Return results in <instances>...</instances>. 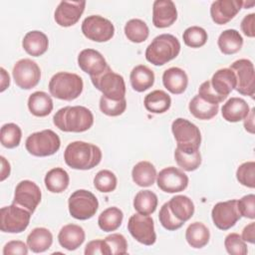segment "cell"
I'll use <instances>...</instances> for the list:
<instances>
[{
    "label": "cell",
    "mask_w": 255,
    "mask_h": 255,
    "mask_svg": "<svg viewBox=\"0 0 255 255\" xmlns=\"http://www.w3.org/2000/svg\"><path fill=\"white\" fill-rule=\"evenodd\" d=\"M125 35L132 43H142L147 39L149 30L144 21L130 19L125 25Z\"/></svg>",
    "instance_id": "obj_39"
},
{
    "label": "cell",
    "mask_w": 255,
    "mask_h": 255,
    "mask_svg": "<svg viewBox=\"0 0 255 255\" xmlns=\"http://www.w3.org/2000/svg\"><path fill=\"white\" fill-rule=\"evenodd\" d=\"M85 254L86 255H96V254L109 255V251H108L105 240L96 239V240L90 241L85 247Z\"/></svg>",
    "instance_id": "obj_51"
},
{
    "label": "cell",
    "mask_w": 255,
    "mask_h": 255,
    "mask_svg": "<svg viewBox=\"0 0 255 255\" xmlns=\"http://www.w3.org/2000/svg\"><path fill=\"white\" fill-rule=\"evenodd\" d=\"M162 84L171 94L179 95L186 90L188 77L182 69L178 67H171L163 72Z\"/></svg>",
    "instance_id": "obj_23"
},
{
    "label": "cell",
    "mask_w": 255,
    "mask_h": 255,
    "mask_svg": "<svg viewBox=\"0 0 255 255\" xmlns=\"http://www.w3.org/2000/svg\"><path fill=\"white\" fill-rule=\"evenodd\" d=\"M102 156V150L99 146L82 140L69 143L64 151L66 164L71 168L80 170L96 167L101 162Z\"/></svg>",
    "instance_id": "obj_2"
},
{
    "label": "cell",
    "mask_w": 255,
    "mask_h": 255,
    "mask_svg": "<svg viewBox=\"0 0 255 255\" xmlns=\"http://www.w3.org/2000/svg\"><path fill=\"white\" fill-rule=\"evenodd\" d=\"M32 213L26 208L12 203L0 210V229L8 233H21L30 223Z\"/></svg>",
    "instance_id": "obj_7"
},
{
    "label": "cell",
    "mask_w": 255,
    "mask_h": 255,
    "mask_svg": "<svg viewBox=\"0 0 255 255\" xmlns=\"http://www.w3.org/2000/svg\"><path fill=\"white\" fill-rule=\"evenodd\" d=\"M180 52L178 39L171 34L156 36L145 50V59L154 66H162L173 60Z\"/></svg>",
    "instance_id": "obj_3"
},
{
    "label": "cell",
    "mask_w": 255,
    "mask_h": 255,
    "mask_svg": "<svg viewBox=\"0 0 255 255\" xmlns=\"http://www.w3.org/2000/svg\"><path fill=\"white\" fill-rule=\"evenodd\" d=\"M171 130L177 146H191L199 148L201 133L199 128L186 119L178 118L172 122Z\"/></svg>",
    "instance_id": "obj_13"
},
{
    "label": "cell",
    "mask_w": 255,
    "mask_h": 255,
    "mask_svg": "<svg viewBox=\"0 0 255 255\" xmlns=\"http://www.w3.org/2000/svg\"><path fill=\"white\" fill-rule=\"evenodd\" d=\"M177 19V10L171 0H155L152 5V24L156 28H167Z\"/></svg>",
    "instance_id": "obj_20"
},
{
    "label": "cell",
    "mask_w": 255,
    "mask_h": 255,
    "mask_svg": "<svg viewBox=\"0 0 255 255\" xmlns=\"http://www.w3.org/2000/svg\"><path fill=\"white\" fill-rule=\"evenodd\" d=\"M157 196L150 190L138 191L133 199V208L140 214L149 215L153 213L157 207Z\"/></svg>",
    "instance_id": "obj_38"
},
{
    "label": "cell",
    "mask_w": 255,
    "mask_h": 255,
    "mask_svg": "<svg viewBox=\"0 0 255 255\" xmlns=\"http://www.w3.org/2000/svg\"><path fill=\"white\" fill-rule=\"evenodd\" d=\"M127 109V101L123 100H111L105 96L100 99V110L103 114L109 117H118L122 115Z\"/></svg>",
    "instance_id": "obj_43"
},
{
    "label": "cell",
    "mask_w": 255,
    "mask_h": 255,
    "mask_svg": "<svg viewBox=\"0 0 255 255\" xmlns=\"http://www.w3.org/2000/svg\"><path fill=\"white\" fill-rule=\"evenodd\" d=\"M84 83L82 78L74 73L59 72L49 82L51 96L59 100L73 101L83 92Z\"/></svg>",
    "instance_id": "obj_4"
},
{
    "label": "cell",
    "mask_w": 255,
    "mask_h": 255,
    "mask_svg": "<svg viewBox=\"0 0 255 255\" xmlns=\"http://www.w3.org/2000/svg\"><path fill=\"white\" fill-rule=\"evenodd\" d=\"M254 23H255V14L251 13L246 16L241 21V30L247 37L253 38L255 36V29H254Z\"/></svg>",
    "instance_id": "obj_52"
},
{
    "label": "cell",
    "mask_w": 255,
    "mask_h": 255,
    "mask_svg": "<svg viewBox=\"0 0 255 255\" xmlns=\"http://www.w3.org/2000/svg\"><path fill=\"white\" fill-rule=\"evenodd\" d=\"M41 197L42 193L40 187L34 181L26 179L17 184L14 192L13 203L26 208L33 214L41 202Z\"/></svg>",
    "instance_id": "obj_16"
},
{
    "label": "cell",
    "mask_w": 255,
    "mask_h": 255,
    "mask_svg": "<svg viewBox=\"0 0 255 255\" xmlns=\"http://www.w3.org/2000/svg\"><path fill=\"white\" fill-rule=\"evenodd\" d=\"M1 89L0 91L1 92H4L10 85V78H9V75L7 74V72L5 71L4 68H1Z\"/></svg>",
    "instance_id": "obj_56"
},
{
    "label": "cell",
    "mask_w": 255,
    "mask_h": 255,
    "mask_svg": "<svg viewBox=\"0 0 255 255\" xmlns=\"http://www.w3.org/2000/svg\"><path fill=\"white\" fill-rule=\"evenodd\" d=\"M210 232L202 222H193L188 225L185 231V239L192 248H202L208 242Z\"/></svg>",
    "instance_id": "obj_36"
},
{
    "label": "cell",
    "mask_w": 255,
    "mask_h": 255,
    "mask_svg": "<svg viewBox=\"0 0 255 255\" xmlns=\"http://www.w3.org/2000/svg\"><path fill=\"white\" fill-rule=\"evenodd\" d=\"M236 178L242 185L254 188L255 187V162L246 161L240 164L236 170Z\"/></svg>",
    "instance_id": "obj_44"
},
{
    "label": "cell",
    "mask_w": 255,
    "mask_h": 255,
    "mask_svg": "<svg viewBox=\"0 0 255 255\" xmlns=\"http://www.w3.org/2000/svg\"><path fill=\"white\" fill-rule=\"evenodd\" d=\"M86 6V1H62L57 6L54 19L61 27L75 25L81 18Z\"/></svg>",
    "instance_id": "obj_17"
},
{
    "label": "cell",
    "mask_w": 255,
    "mask_h": 255,
    "mask_svg": "<svg viewBox=\"0 0 255 255\" xmlns=\"http://www.w3.org/2000/svg\"><path fill=\"white\" fill-rule=\"evenodd\" d=\"M85 237L84 229L80 225L71 223L61 228L58 234V241L63 248L73 251L84 243Z\"/></svg>",
    "instance_id": "obj_21"
},
{
    "label": "cell",
    "mask_w": 255,
    "mask_h": 255,
    "mask_svg": "<svg viewBox=\"0 0 255 255\" xmlns=\"http://www.w3.org/2000/svg\"><path fill=\"white\" fill-rule=\"evenodd\" d=\"M241 8H243V1L217 0L210 6V16L215 24L224 25L233 19Z\"/></svg>",
    "instance_id": "obj_19"
},
{
    "label": "cell",
    "mask_w": 255,
    "mask_h": 255,
    "mask_svg": "<svg viewBox=\"0 0 255 255\" xmlns=\"http://www.w3.org/2000/svg\"><path fill=\"white\" fill-rule=\"evenodd\" d=\"M68 207L72 217L78 220H87L96 214L99 208V201L91 191L78 189L70 195Z\"/></svg>",
    "instance_id": "obj_6"
},
{
    "label": "cell",
    "mask_w": 255,
    "mask_h": 255,
    "mask_svg": "<svg viewBox=\"0 0 255 255\" xmlns=\"http://www.w3.org/2000/svg\"><path fill=\"white\" fill-rule=\"evenodd\" d=\"M12 75L19 88L30 90L38 85L41 79V70L38 64L31 59H21L14 65Z\"/></svg>",
    "instance_id": "obj_12"
},
{
    "label": "cell",
    "mask_w": 255,
    "mask_h": 255,
    "mask_svg": "<svg viewBox=\"0 0 255 255\" xmlns=\"http://www.w3.org/2000/svg\"><path fill=\"white\" fill-rule=\"evenodd\" d=\"M241 238L245 242L254 244V242H255V222H251L244 227V229L242 231Z\"/></svg>",
    "instance_id": "obj_53"
},
{
    "label": "cell",
    "mask_w": 255,
    "mask_h": 255,
    "mask_svg": "<svg viewBox=\"0 0 255 255\" xmlns=\"http://www.w3.org/2000/svg\"><path fill=\"white\" fill-rule=\"evenodd\" d=\"M156 182L159 189L166 193L183 191L188 185V176L179 168L168 166L159 171L156 175Z\"/></svg>",
    "instance_id": "obj_15"
},
{
    "label": "cell",
    "mask_w": 255,
    "mask_h": 255,
    "mask_svg": "<svg viewBox=\"0 0 255 255\" xmlns=\"http://www.w3.org/2000/svg\"><path fill=\"white\" fill-rule=\"evenodd\" d=\"M52 98L45 92L38 91L30 95L28 99V109L35 117H46L53 110Z\"/></svg>",
    "instance_id": "obj_32"
},
{
    "label": "cell",
    "mask_w": 255,
    "mask_h": 255,
    "mask_svg": "<svg viewBox=\"0 0 255 255\" xmlns=\"http://www.w3.org/2000/svg\"><path fill=\"white\" fill-rule=\"evenodd\" d=\"M25 52L33 57H39L46 53L49 47V40L46 34L41 31L34 30L28 32L22 41Z\"/></svg>",
    "instance_id": "obj_26"
},
{
    "label": "cell",
    "mask_w": 255,
    "mask_h": 255,
    "mask_svg": "<svg viewBox=\"0 0 255 255\" xmlns=\"http://www.w3.org/2000/svg\"><path fill=\"white\" fill-rule=\"evenodd\" d=\"M144 108L152 114H163L171 106V99L162 90H154L144 97Z\"/></svg>",
    "instance_id": "obj_31"
},
{
    "label": "cell",
    "mask_w": 255,
    "mask_h": 255,
    "mask_svg": "<svg viewBox=\"0 0 255 255\" xmlns=\"http://www.w3.org/2000/svg\"><path fill=\"white\" fill-rule=\"evenodd\" d=\"M124 213L123 211L116 207L112 206L105 209L98 218L99 227L105 232H112L117 230L123 222Z\"/></svg>",
    "instance_id": "obj_37"
},
{
    "label": "cell",
    "mask_w": 255,
    "mask_h": 255,
    "mask_svg": "<svg viewBox=\"0 0 255 255\" xmlns=\"http://www.w3.org/2000/svg\"><path fill=\"white\" fill-rule=\"evenodd\" d=\"M237 209L241 216L254 219L255 218V195L247 194L237 200Z\"/></svg>",
    "instance_id": "obj_48"
},
{
    "label": "cell",
    "mask_w": 255,
    "mask_h": 255,
    "mask_svg": "<svg viewBox=\"0 0 255 255\" xmlns=\"http://www.w3.org/2000/svg\"><path fill=\"white\" fill-rule=\"evenodd\" d=\"M174 159L177 165L185 171H193L201 164V154L197 147L176 145Z\"/></svg>",
    "instance_id": "obj_24"
},
{
    "label": "cell",
    "mask_w": 255,
    "mask_h": 255,
    "mask_svg": "<svg viewBox=\"0 0 255 255\" xmlns=\"http://www.w3.org/2000/svg\"><path fill=\"white\" fill-rule=\"evenodd\" d=\"M189 112L193 117L199 120H210L215 117L219 110L218 104H211L203 100L198 95L194 96L188 105Z\"/></svg>",
    "instance_id": "obj_33"
},
{
    "label": "cell",
    "mask_w": 255,
    "mask_h": 255,
    "mask_svg": "<svg viewBox=\"0 0 255 255\" xmlns=\"http://www.w3.org/2000/svg\"><path fill=\"white\" fill-rule=\"evenodd\" d=\"M254 112L255 109L253 108L249 112L248 116L244 119V128L250 133H254Z\"/></svg>",
    "instance_id": "obj_54"
},
{
    "label": "cell",
    "mask_w": 255,
    "mask_h": 255,
    "mask_svg": "<svg viewBox=\"0 0 255 255\" xmlns=\"http://www.w3.org/2000/svg\"><path fill=\"white\" fill-rule=\"evenodd\" d=\"M78 65L91 78L101 75L109 67L104 56L94 49L82 50L78 56Z\"/></svg>",
    "instance_id": "obj_18"
},
{
    "label": "cell",
    "mask_w": 255,
    "mask_h": 255,
    "mask_svg": "<svg viewBox=\"0 0 255 255\" xmlns=\"http://www.w3.org/2000/svg\"><path fill=\"white\" fill-rule=\"evenodd\" d=\"M236 78V91L243 96L254 98L255 95V72L254 65L250 60L239 59L230 65Z\"/></svg>",
    "instance_id": "obj_9"
},
{
    "label": "cell",
    "mask_w": 255,
    "mask_h": 255,
    "mask_svg": "<svg viewBox=\"0 0 255 255\" xmlns=\"http://www.w3.org/2000/svg\"><path fill=\"white\" fill-rule=\"evenodd\" d=\"M226 251L232 255H246L247 245L238 233H229L224 240Z\"/></svg>",
    "instance_id": "obj_46"
},
{
    "label": "cell",
    "mask_w": 255,
    "mask_h": 255,
    "mask_svg": "<svg viewBox=\"0 0 255 255\" xmlns=\"http://www.w3.org/2000/svg\"><path fill=\"white\" fill-rule=\"evenodd\" d=\"M214 225L220 230H228L241 218L237 209V200L231 199L216 203L211 210Z\"/></svg>",
    "instance_id": "obj_14"
},
{
    "label": "cell",
    "mask_w": 255,
    "mask_h": 255,
    "mask_svg": "<svg viewBox=\"0 0 255 255\" xmlns=\"http://www.w3.org/2000/svg\"><path fill=\"white\" fill-rule=\"evenodd\" d=\"M249 112L250 109L246 101L237 97L230 98L221 108L223 119L229 123H237L244 120Z\"/></svg>",
    "instance_id": "obj_25"
},
{
    "label": "cell",
    "mask_w": 255,
    "mask_h": 255,
    "mask_svg": "<svg viewBox=\"0 0 255 255\" xmlns=\"http://www.w3.org/2000/svg\"><path fill=\"white\" fill-rule=\"evenodd\" d=\"M1 164H2V168H1V181L5 180L9 174H10V164L9 162L6 160V158L4 156H1Z\"/></svg>",
    "instance_id": "obj_55"
},
{
    "label": "cell",
    "mask_w": 255,
    "mask_h": 255,
    "mask_svg": "<svg viewBox=\"0 0 255 255\" xmlns=\"http://www.w3.org/2000/svg\"><path fill=\"white\" fill-rule=\"evenodd\" d=\"M218 48L224 55H232L239 52L243 46V38L235 29L223 31L217 40Z\"/></svg>",
    "instance_id": "obj_30"
},
{
    "label": "cell",
    "mask_w": 255,
    "mask_h": 255,
    "mask_svg": "<svg viewBox=\"0 0 255 255\" xmlns=\"http://www.w3.org/2000/svg\"><path fill=\"white\" fill-rule=\"evenodd\" d=\"M53 123L62 131L83 132L92 128L94 116L86 107L67 106L54 115Z\"/></svg>",
    "instance_id": "obj_1"
},
{
    "label": "cell",
    "mask_w": 255,
    "mask_h": 255,
    "mask_svg": "<svg viewBox=\"0 0 255 255\" xmlns=\"http://www.w3.org/2000/svg\"><path fill=\"white\" fill-rule=\"evenodd\" d=\"M82 32L89 40L101 43L114 37L115 27L109 19L100 15H91L83 21Z\"/></svg>",
    "instance_id": "obj_10"
},
{
    "label": "cell",
    "mask_w": 255,
    "mask_h": 255,
    "mask_svg": "<svg viewBox=\"0 0 255 255\" xmlns=\"http://www.w3.org/2000/svg\"><path fill=\"white\" fill-rule=\"evenodd\" d=\"M28 245H26L23 241L20 240H12L5 244L3 248L4 255H11V254H20V255H27L28 254Z\"/></svg>",
    "instance_id": "obj_50"
},
{
    "label": "cell",
    "mask_w": 255,
    "mask_h": 255,
    "mask_svg": "<svg viewBox=\"0 0 255 255\" xmlns=\"http://www.w3.org/2000/svg\"><path fill=\"white\" fill-rule=\"evenodd\" d=\"M109 255H123L128 252V242L123 234L112 233L105 239Z\"/></svg>",
    "instance_id": "obj_45"
},
{
    "label": "cell",
    "mask_w": 255,
    "mask_h": 255,
    "mask_svg": "<svg viewBox=\"0 0 255 255\" xmlns=\"http://www.w3.org/2000/svg\"><path fill=\"white\" fill-rule=\"evenodd\" d=\"M254 5V1H251V2H246V1H243V7H245L246 9H248L249 7L253 6Z\"/></svg>",
    "instance_id": "obj_57"
},
{
    "label": "cell",
    "mask_w": 255,
    "mask_h": 255,
    "mask_svg": "<svg viewBox=\"0 0 255 255\" xmlns=\"http://www.w3.org/2000/svg\"><path fill=\"white\" fill-rule=\"evenodd\" d=\"M210 84L217 95L226 99L236 87V78L232 70L223 68L217 70L213 74Z\"/></svg>",
    "instance_id": "obj_22"
},
{
    "label": "cell",
    "mask_w": 255,
    "mask_h": 255,
    "mask_svg": "<svg viewBox=\"0 0 255 255\" xmlns=\"http://www.w3.org/2000/svg\"><path fill=\"white\" fill-rule=\"evenodd\" d=\"M22 130L20 127L14 123H8L2 126L0 130V140L4 147L14 148L20 144Z\"/></svg>",
    "instance_id": "obj_40"
},
{
    "label": "cell",
    "mask_w": 255,
    "mask_h": 255,
    "mask_svg": "<svg viewBox=\"0 0 255 255\" xmlns=\"http://www.w3.org/2000/svg\"><path fill=\"white\" fill-rule=\"evenodd\" d=\"M198 96L211 104H219L225 100L224 98L220 97L215 93V91L211 87L210 81H205L199 86Z\"/></svg>",
    "instance_id": "obj_49"
},
{
    "label": "cell",
    "mask_w": 255,
    "mask_h": 255,
    "mask_svg": "<svg viewBox=\"0 0 255 255\" xmlns=\"http://www.w3.org/2000/svg\"><path fill=\"white\" fill-rule=\"evenodd\" d=\"M128 230L130 235L139 243L150 246L155 243L156 234L154 231V223L150 216L140 213L133 214L128 222Z\"/></svg>",
    "instance_id": "obj_11"
},
{
    "label": "cell",
    "mask_w": 255,
    "mask_h": 255,
    "mask_svg": "<svg viewBox=\"0 0 255 255\" xmlns=\"http://www.w3.org/2000/svg\"><path fill=\"white\" fill-rule=\"evenodd\" d=\"M61 146L59 135L52 129H44L30 134L26 141L27 151L34 156H49L56 153Z\"/></svg>",
    "instance_id": "obj_5"
},
{
    "label": "cell",
    "mask_w": 255,
    "mask_h": 255,
    "mask_svg": "<svg viewBox=\"0 0 255 255\" xmlns=\"http://www.w3.org/2000/svg\"><path fill=\"white\" fill-rule=\"evenodd\" d=\"M158 219H159L160 224H161L166 230H169V231L177 230V229H179V228L184 224L183 221L178 220V219L172 214V212H171L170 209H169L168 202H165V203L160 207V210H159V213H158Z\"/></svg>",
    "instance_id": "obj_47"
},
{
    "label": "cell",
    "mask_w": 255,
    "mask_h": 255,
    "mask_svg": "<svg viewBox=\"0 0 255 255\" xmlns=\"http://www.w3.org/2000/svg\"><path fill=\"white\" fill-rule=\"evenodd\" d=\"M183 42L191 48H200L207 42V32L199 26H191L185 29L182 35Z\"/></svg>",
    "instance_id": "obj_41"
},
{
    "label": "cell",
    "mask_w": 255,
    "mask_h": 255,
    "mask_svg": "<svg viewBox=\"0 0 255 255\" xmlns=\"http://www.w3.org/2000/svg\"><path fill=\"white\" fill-rule=\"evenodd\" d=\"M117 176L109 169L100 170L94 177V186L97 190L104 193L112 192L117 187Z\"/></svg>",
    "instance_id": "obj_42"
},
{
    "label": "cell",
    "mask_w": 255,
    "mask_h": 255,
    "mask_svg": "<svg viewBox=\"0 0 255 255\" xmlns=\"http://www.w3.org/2000/svg\"><path fill=\"white\" fill-rule=\"evenodd\" d=\"M129 80L132 89L141 93L154 84V73L145 65H137L131 70Z\"/></svg>",
    "instance_id": "obj_27"
},
{
    "label": "cell",
    "mask_w": 255,
    "mask_h": 255,
    "mask_svg": "<svg viewBox=\"0 0 255 255\" xmlns=\"http://www.w3.org/2000/svg\"><path fill=\"white\" fill-rule=\"evenodd\" d=\"M93 85L103 96L111 100H123L126 96V84L123 76L115 73L110 66L99 76L92 77Z\"/></svg>",
    "instance_id": "obj_8"
},
{
    "label": "cell",
    "mask_w": 255,
    "mask_h": 255,
    "mask_svg": "<svg viewBox=\"0 0 255 255\" xmlns=\"http://www.w3.org/2000/svg\"><path fill=\"white\" fill-rule=\"evenodd\" d=\"M168 206L172 214L180 221L189 220L194 213L192 200L185 195H175L168 201Z\"/></svg>",
    "instance_id": "obj_35"
},
{
    "label": "cell",
    "mask_w": 255,
    "mask_h": 255,
    "mask_svg": "<svg viewBox=\"0 0 255 255\" xmlns=\"http://www.w3.org/2000/svg\"><path fill=\"white\" fill-rule=\"evenodd\" d=\"M53 243L51 231L44 227L34 228L27 236V245L34 253H41L48 250Z\"/></svg>",
    "instance_id": "obj_28"
},
{
    "label": "cell",
    "mask_w": 255,
    "mask_h": 255,
    "mask_svg": "<svg viewBox=\"0 0 255 255\" xmlns=\"http://www.w3.org/2000/svg\"><path fill=\"white\" fill-rule=\"evenodd\" d=\"M156 175L157 173L154 165L146 160L137 162L131 170L133 182L141 187L151 186L156 179Z\"/></svg>",
    "instance_id": "obj_29"
},
{
    "label": "cell",
    "mask_w": 255,
    "mask_h": 255,
    "mask_svg": "<svg viewBox=\"0 0 255 255\" xmlns=\"http://www.w3.org/2000/svg\"><path fill=\"white\" fill-rule=\"evenodd\" d=\"M45 186L53 193H61L67 189L70 182L68 172L62 167L50 169L45 175Z\"/></svg>",
    "instance_id": "obj_34"
}]
</instances>
